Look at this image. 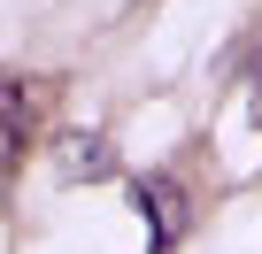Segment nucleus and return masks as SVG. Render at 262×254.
<instances>
[{"instance_id": "1", "label": "nucleus", "mask_w": 262, "mask_h": 254, "mask_svg": "<svg viewBox=\"0 0 262 254\" xmlns=\"http://www.w3.org/2000/svg\"><path fill=\"white\" fill-rule=\"evenodd\" d=\"M24 147H31V93L24 77H0V177L24 162Z\"/></svg>"}, {"instance_id": "2", "label": "nucleus", "mask_w": 262, "mask_h": 254, "mask_svg": "<svg viewBox=\"0 0 262 254\" xmlns=\"http://www.w3.org/2000/svg\"><path fill=\"white\" fill-rule=\"evenodd\" d=\"M54 162H62V177H77V185H93V177H116V154H108L93 131H70V139H54Z\"/></svg>"}, {"instance_id": "3", "label": "nucleus", "mask_w": 262, "mask_h": 254, "mask_svg": "<svg viewBox=\"0 0 262 254\" xmlns=\"http://www.w3.org/2000/svg\"><path fill=\"white\" fill-rule=\"evenodd\" d=\"M139 200L155 208V246H170V231H185V208H170V177H147Z\"/></svg>"}, {"instance_id": "4", "label": "nucleus", "mask_w": 262, "mask_h": 254, "mask_svg": "<svg viewBox=\"0 0 262 254\" xmlns=\"http://www.w3.org/2000/svg\"><path fill=\"white\" fill-rule=\"evenodd\" d=\"M247 123H254V131H262V54L247 62Z\"/></svg>"}]
</instances>
